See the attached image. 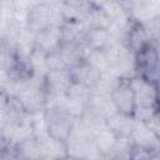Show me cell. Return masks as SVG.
Masks as SVG:
<instances>
[{"label": "cell", "mask_w": 160, "mask_h": 160, "mask_svg": "<svg viewBox=\"0 0 160 160\" xmlns=\"http://www.w3.org/2000/svg\"><path fill=\"white\" fill-rule=\"evenodd\" d=\"M45 111H46V121H48L50 136L58 140L66 141L70 132V128L75 119L64 110H45Z\"/></svg>", "instance_id": "6da1fadb"}, {"label": "cell", "mask_w": 160, "mask_h": 160, "mask_svg": "<svg viewBox=\"0 0 160 160\" xmlns=\"http://www.w3.org/2000/svg\"><path fill=\"white\" fill-rule=\"evenodd\" d=\"M130 139L135 146L146 149L149 151L158 150L159 148V135L150 130L145 122L139 120H135L134 122V129L130 135Z\"/></svg>", "instance_id": "7a4b0ae2"}, {"label": "cell", "mask_w": 160, "mask_h": 160, "mask_svg": "<svg viewBox=\"0 0 160 160\" xmlns=\"http://www.w3.org/2000/svg\"><path fill=\"white\" fill-rule=\"evenodd\" d=\"M86 108L92 110L94 112L104 118L105 120L119 111L111 95H102V94H96L92 91L86 102Z\"/></svg>", "instance_id": "3957f363"}, {"label": "cell", "mask_w": 160, "mask_h": 160, "mask_svg": "<svg viewBox=\"0 0 160 160\" xmlns=\"http://www.w3.org/2000/svg\"><path fill=\"white\" fill-rule=\"evenodd\" d=\"M35 32L31 31L30 29L25 28L18 32L16 36V44H15V56L19 61L25 62L28 65L29 56L36 48V41H35Z\"/></svg>", "instance_id": "277c9868"}, {"label": "cell", "mask_w": 160, "mask_h": 160, "mask_svg": "<svg viewBox=\"0 0 160 160\" xmlns=\"http://www.w3.org/2000/svg\"><path fill=\"white\" fill-rule=\"evenodd\" d=\"M36 48L41 49L42 51L51 52L59 49L61 44V30L60 28H46L44 30H40L35 35Z\"/></svg>", "instance_id": "5b68a950"}, {"label": "cell", "mask_w": 160, "mask_h": 160, "mask_svg": "<svg viewBox=\"0 0 160 160\" xmlns=\"http://www.w3.org/2000/svg\"><path fill=\"white\" fill-rule=\"evenodd\" d=\"M134 118L130 114H125L121 111H118L112 116L108 118L105 120L106 126L118 136H130L134 129Z\"/></svg>", "instance_id": "8992f818"}, {"label": "cell", "mask_w": 160, "mask_h": 160, "mask_svg": "<svg viewBox=\"0 0 160 160\" xmlns=\"http://www.w3.org/2000/svg\"><path fill=\"white\" fill-rule=\"evenodd\" d=\"M100 74H101L100 71H98L95 68H92L91 65H89L85 61H82L70 69L71 80L84 84L88 88H92L98 82Z\"/></svg>", "instance_id": "52a82bcc"}, {"label": "cell", "mask_w": 160, "mask_h": 160, "mask_svg": "<svg viewBox=\"0 0 160 160\" xmlns=\"http://www.w3.org/2000/svg\"><path fill=\"white\" fill-rule=\"evenodd\" d=\"M49 9L50 5L48 4H36L28 14V29L36 34L38 31L49 28Z\"/></svg>", "instance_id": "ba28073f"}, {"label": "cell", "mask_w": 160, "mask_h": 160, "mask_svg": "<svg viewBox=\"0 0 160 160\" xmlns=\"http://www.w3.org/2000/svg\"><path fill=\"white\" fill-rule=\"evenodd\" d=\"M16 98L20 100L26 112L41 110L44 109V104H45V89L28 88Z\"/></svg>", "instance_id": "9c48e42d"}, {"label": "cell", "mask_w": 160, "mask_h": 160, "mask_svg": "<svg viewBox=\"0 0 160 160\" xmlns=\"http://www.w3.org/2000/svg\"><path fill=\"white\" fill-rule=\"evenodd\" d=\"M159 9H160L159 2L146 1V2H141V4H136V5L131 6L128 11L132 20H135L140 25H142V24L148 22L149 20L159 18Z\"/></svg>", "instance_id": "30bf717a"}, {"label": "cell", "mask_w": 160, "mask_h": 160, "mask_svg": "<svg viewBox=\"0 0 160 160\" xmlns=\"http://www.w3.org/2000/svg\"><path fill=\"white\" fill-rule=\"evenodd\" d=\"M70 70H56L49 71L45 75V89L52 92H66L69 85L71 84Z\"/></svg>", "instance_id": "8fae6325"}, {"label": "cell", "mask_w": 160, "mask_h": 160, "mask_svg": "<svg viewBox=\"0 0 160 160\" xmlns=\"http://www.w3.org/2000/svg\"><path fill=\"white\" fill-rule=\"evenodd\" d=\"M119 111L125 112V114H130L132 112L134 108H135V102H134V91L129 86L128 82H121L111 94Z\"/></svg>", "instance_id": "7c38bea8"}, {"label": "cell", "mask_w": 160, "mask_h": 160, "mask_svg": "<svg viewBox=\"0 0 160 160\" xmlns=\"http://www.w3.org/2000/svg\"><path fill=\"white\" fill-rule=\"evenodd\" d=\"M65 156H68L65 141L49 136L40 142V159H60Z\"/></svg>", "instance_id": "4fadbf2b"}, {"label": "cell", "mask_w": 160, "mask_h": 160, "mask_svg": "<svg viewBox=\"0 0 160 160\" xmlns=\"http://www.w3.org/2000/svg\"><path fill=\"white\" fill-rule=\"evenodd\" d=\"M121 78H119L114 71L108 69L106 71L100 74V78L98 82L91 88L92 92L96 94H102V95H111L112 91L121 84Z\"/></svg>", "instance_id": "5bb4252c"}, {"label": "cell", "mask_w": 160, "mask_h": 160, "mask_svg": "<svg viewBox=\"0 0 160 160\" xmlns=\"http://www.w3.org/2000/svg\"><path fill=\"white\" fill-rule=\"evenodd\" d=\"M116 139H118V136L105 125L104 128H101L100 130H98L95 132V135H94V144H95L98 151L104 158H106V155L112 149Z\"/></svg>", "instance_id": "9a60e30c"}, {"label": "cell", "mask_w": 160, "mask_h": 160, "mask_svg": "<svg viewBox=\"0 0 160 160\" xmlns=\"http://www.w3.org/2000/svg\"><path fill=\"white\" fill-rule=\"evenodd\" d=\"M86 30L89 29H108L111 24V19L101 10V9H91L88 15L81 20Z\"/></svg>", "instance_id": "2e32d148"}, {"label": "cell", "mask_w": 160, "mask_h": 160, "mask_svg": "<svg viewBox=\"0 0 160 160\" xmlns=\"http://www.w3.org/2000/svg\"><path fill=\"white\" fill-rule=\"evenodd\" d=\"M84 39L91 49L102 50L109 42V32L108 29H89L86 30Z\"/></svg>", "instance_id": "e0dca14e"}, {"label": "cell", "mask_w": 160, "mask_h": 160, "mask_svg": "<svg viewBox=\"0 0 160 160\" xmlns=\"http://www.w3.org/2000/svg\"><path fill=\"white\" fill-rule=\"evenodd\" d=\"M28 66H29V69H31L32 74L45 76L49 72V68L46 64V52L39 48H35L34 51L31 52V55L29 56Z\"/></svg>", "instance_id": "ac0fdd59"}, {"label": "cell", "mask_w": 160, "mask_h": 160, "mask_svg": "<svg viewBox=\"0 0 160 160\" xmlns=\"http://www.w3.org/2000/svg\"><path fill=\"white\" fill-rule=\"evenodd\" d=\"M134 144L130 139V136H120L116 139L112 149L106 155V158L110 159H128L131 158Z\"/></svg>", "instance_id": "d6986e66"}, {"label": "cell", "mask_w": 160, "mask_h": 160, "mask_svg": "<svg viewBox=\"0 0 160 160\" xmlns=\"http://www.w3.org/2000/svg\"><path fill=\"white\" fill-rule=\"evenodd\" d=\"M148 39L145 36V32L142 30V26H131L129 32H128V38H126V46L134 51L135 54L140 52L142 50V48L145 46Z\"/></svg>", "instance_id": "ffe728a7"}, {"label": "cell", "mask_w": 160, "mask_h": 160, "mask_svg": "<svg viewBox=\"0 0 160 160\" xmlns=\"http://www.w3.org/2000/svg\"><path fill=\"white\" fill-rule=\"evenodd\" d=\"M31 138H34L32 136V125L30 122V118H29V114H28V116L20 124L16 125L9 144L14 145V146H18L22 141H25L28 139H31Z\"/></svg>", "instance_id": "44dd1931"}, {"label": "cell", "mask_w": 160, "mask_h": 160, "mask_svg": "<svg viewBox=\"0 0 160 160\" xmlns=\"http://www.w3.org/2000/svg\"><path fill=\"white\" fill-rule=\"evenodd\" d=\"M129 48L126 46L125 42H112V44H108L102 51L105 54V58L108 60V64H109V68L111 66H115L120 60L121 58L128 52Z\"/></svg>", "instance_id": "7402d4cb"}, {"label": "cell", "mask_w": 160, "mask_h": 160, "mask_svg": "<svg viewBox=\"0 0 160 160\" xmlns=\"http://www.w3.org/2000/svg\"><path fill=\"white\" fill-rule=\"evenodd\" d=\"M16 148L19 150V156H21V158L40 159V142L34 138L22 141Z\"/></svg>", "instance_id": "603a6c76"}, {"label": "cell", "mask_w": 160, "mask_h": 160, "mask_svg": "<svg viewBox=\"0 0 160 160\" xmlns=\"http://www.w3.org/2000/svg\"><path fill=\"white\" fill-rule=\"evenodd\" d=\"M81 120V122L95 135V132L98 130H100L101 128H104L106 124H105V119L101 118L100 115H98L96 112H94L92 110L88 109L85 110V112L81 115V118H79Z\"/></svg>", "instance_id": "cb8c5ba5"}, {"label": "cell", "mask_w": 160, "mask_h": 160, "mask_svg": "<svg viewBox=\"0 0 160 160\" xmlns=\"http://www.w3.org/2000/svg\"><path fill=\"white\" fill-rule=\"evenodd\" d=\"M85 62H88L89 65H91L92 68H95L100 72H104V71H106L109 69V64H108V60H106L105 54H104L102 50L92 49L88 54V56L85 59Z\"/></svg>", "instance_id": "d4e9b609"}, {"label": "cell", "mask_w": 160, "mask_h": 160, "mask_svg": "<svg viewBox=\"0 0 160 160\" xmlns=\"http://www.w3.org/2000/svg\"><path fill=\"white\" fill-rule=\"evenodd\" d=\"M90 94H91V88H88L86 85L80 84L78 81H71V84L69 85V88L66 90V95L69 98L80 99L85 102H88Z\"/></svg>", "instance_id": "484cf974"}, {"label": "cell", "mask_w": 160, "mask_h": 160, "mask_svg": "<svg viewBox=\"0 0 160 160\" xmlns=\"http://www.w3.org/2000/svg\"><path fill=\"white\" fill-rule=\"evenodd\" d=\"M85 110H86V102L85 101H82L80 99H75V98H69L68 96L65 106H64V111L65 112H68L74 119H79L85 112Z\"/></svg>", "instance_id": "4316f807"}, {"label": "cell", "mask_w": 160, "mask_h": 160, "mask_svg": "<svg viewBox=\"0 0 160 160\" xmlns=\"http://www.w3.org/2000/svg\"><path fill=\"white\" fill-rule=\"evenodd\" d=\"M46 64H48L49 71L50 70L51 71H56V70H70L69 66L62 60V58H61V55L59 54L58 50L46 54Z\"/></svg>", "instance_id": "83f0119b"}, {"label": "cell", "mask_w": 160, "mask_h": 160, "mask_svg": "<svg viewBox=\"0 0 160 160\" xmlns=\"http://www.w3.org/2000/svg\"><path fill=\"white\" fill-rule=\"evenodd\" d=\"M65 22V19L62 16L60 2L50 5L49 9V26L50 28H61V25Z\"/></svg>", "instance_id": "f1b7e54d"}, {"label": "cell", "mask_w": 160, "mask_h": 160, "mask_svg": "<svg viewBox=\"0 0 160 160\" xmlns=\"http://www.w3.org/2000/svg\"><path fill=\"white\" fill-rule=\"evenodd\" d=\"M156 112H158V111H156V108H155V106H135L134 110H132V112H131V116H132L135 120L146 122V121L150 120Z\"/></svg>", "instance_id": "f546056e"}, {"label": "cell", "mask_w": 160, "mask_h": 160, "mask_svg": "<svg viewBox=\"0 0 160 160\" xmlns=\"http://www.w3.org/2000/svg\"><path fill=\"white\" fill-rule=\"evenodd\" d=\"M101 10L111 19V21L116 18V16H119L124 10H126L125 8H124V5L121 4V1L120 0H108L106 2H105V5L101 8Z\"/></svg>", "instance_id": "4dcf8cb0"}, {"label": "cell", "mask_w": 160, "mask_h": 160, "mask_svg": "<svg viewBox=\"0 0 160 160\" xmlns=\"http://www.w3.org/2000/svg\"><path fill=\"white\" fill-rule=\"evenodd\" d=\"M142 30L145 32V36L148 41H158L159 39V18H155L152 20H149L148 22L142 24Z\"/></svg>", "instance_id": "1f68e13d"}, {"label": "cell", "mask_w": 160, "mask_h": 160, "mask_svg": "<svg viewBox=\"0 0 160 160\" xmlns=\"http://www.w3.org/2000/svg\"><path fill=\"white\" fill-rule=\"evenodd\" d=\"M15 66H16V56L10 52L0 51V69L10 74L15 70Z\"/></svg>", "instance_id": "d6a6232c"}, {"label": "cell", "mask_w": 160, "mask_h": 160, "mask_svg": "<svg viewBox=\"0 0 160 160\" xmlns=\"http://www.w3.org/2000/svg\"><path fill=\"white\" fill-rule=\"evenodd\" d=\"M145 51L142 52V60H144V62H145V65L151 70V69H154L155 68V65H156V60H158V55H156V51H155V49H152V48H149V49H145V48H142Z\"/></svg>", "instance_id": "836d02e7"}, {"label": "cell", "mask_w": 160, "mask_h": 160, "mask_svg": "<svg viewBox=\"0 0 160 160\" xmlns=\"http://www.w3.org/2000/svg\"><path fill=\"white\" fill-rule=\"evenodd\" d=\"M145 124H146L148 128H149L150 130H152L156 135L160 134V122H159V115H158V112H156L150 120H148Z\"/></svg>", "instance_id": "e575fe53"}, {"label": "cell", "mask_w": 160, "mask_h": 160, "mask_svg": "<svg viewBox=\"0 0 160 160\" xmlns=\"http://www.w3.org/2000/svg\"><path fill=\"white\" fill-rule=\"evenodd\" d=\"M8 102H9V96L2 90H0V112H4L6 110Z\"/></svg>", "instance_id": "d590c367"}, {"label": "cell", "mask_w": 160, "mask_h": 160, "mask_svg": "<svg viewBox=\"0 0 160 160\" xmlns=\"http://www.w3.org/2000/svg\"><path fill=\"white\" fill-rule=\"evenodd\" d=\"M10 79V74L2 69H0V90L2 89V86L6 84V81Z\"/></svg>", "instance_id": "8d00e7d4"}, {"label": "cell", "mask_w": 160, "mask_h": 160, "mask_svg": "<svg viewBox=\"0 0 160 160\" xmlns=\"http://www.w3.org/2000/svg\"><path fill=\"white\" fill-rule=\"evenodd\" d=\"M92 9H101L108 0H88Z\"/></svg>", "instance_id": "74e56055"}, {"label": "cell", "mask_w": 160, "mask_h": 160, "mask_svg": "<svg viewBox=\"0 0 160 160\" xmlns=\"http://www.w3.org/2000/svg\"><path fill=\"white\" fill-rule=\"evenodd\" d=\"M6 29H8V26H6L5 21L2 20V16H1V12H0V36L6 31Z\"/></svg>", "instance_id": "f35d334b"}]
</instances>
